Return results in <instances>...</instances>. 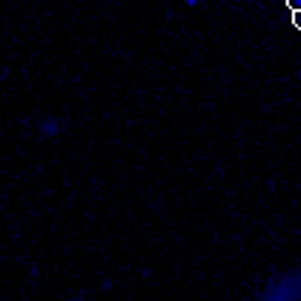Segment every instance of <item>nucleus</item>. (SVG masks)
Segmentation results:
<instances>
[{
	"mask_svg": "<svg viewBox=\"0 0 301 301\" xmlns=\"http://www.w3.org/2000/svg\"><path fill=\"white\" fill-rule=\"evenodd\" d=\"M286 6H289L292 12H298V9H301V0H286Z\"/></svg>",
	"mask_w": 301,
	"mask_h": 301,
	"instance_id": "nucleus-1",
	"label": "nucleus"
},
{
	"mask_svg": "<svg viewBox=\"0 0 301 301\" xmlns=\"http://www.w3.org/2000/svg\"><path fill=\"white\" fill-rule=\"evenodd\" d=\"M292 24L301 30V9H298V12H292Z\"/></svg>",
	"mask_w": 301,
	"mask_h": 301,
	"instance_id": "nucleus-2",
	"label": "nucleus"
}]
</instances>
